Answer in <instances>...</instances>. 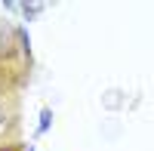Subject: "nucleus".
Returning <instances> with one entry per match:
<instances>
[{"instance_id": "nucleus-1", "label": "nucleus", "mask_w": 154, "mask_h": 151, "mask_svg": "<svg viewBox=\"0 0 154 151\" xmlns=\"http://www.w3.org/2000/svg\"><path fill=\"white\" fill-rule=\"evenodd\" d=\"M31 74V46L12 25H0V90L19 93Z\"/></svg>"}, {"instance_id": "nucleus-3", "label": "nucleus", "mask_w": 154, "mask_h": 151, "mask_svg": "<svg viewBox=\"0 0 154 151\" xmlns=\"http://www.w3.org/2000/svg\"><path fill=\"white\" fill-rule=\"evenodd\" d=\"M0 151H25L22 145H9V148H0Z\"/></svg>"}, {"instance_id": "nucleus-2", "label": "nucleus", "mask_w": 154, "mask_h": 151, "mask_svg": "<svg viewBox=\"0 0 154 151\" xmlns=\"http://www.w3.org/2000/svg\"><path fill=\"white\" fill-rule=\"evenodd\" d=\"M22 145V99L0 90V148Z\"/></svg>"}]
</instances>
